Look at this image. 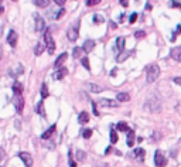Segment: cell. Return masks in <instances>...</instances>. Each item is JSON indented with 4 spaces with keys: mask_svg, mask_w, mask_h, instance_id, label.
Returning a JSON list of instances; mask_svg holds the SVG:
<instances>
[{
    "mask_svg": "<svg viewBox=\"0 0 181 167\" xmlns=\"http://www.w3.org/2000/svg\"><path fill=\"white\" fill-rule=\"evenodd\" d=\"M35 112L38 113V115H41L43 118H45V109H44V103H43V101H40L38 103H37V108H35Z\"/></svg>",
    "mask_w": 181,
    "mask_h": 167,
    "instance_id": "20",
    "label": "cell"
},
{
    "mask_svg": "<svg viewBox=\"0 0 181 167\" xmlns=\"http://www.w3.org/2000/svg\"><path fill=\"white\" fill-rule=\"evenodd\" d=\"M93 47H95V41L93 40H86L82 45V50L85 52H90V50H93Z\"/></svg>",
    "mask_w": 181,
    "mask_h": 167,
    "instance_id": "15",
    "label": "cell"
},
{
    "mask_svg": "<svg viewBox=\"0 0 181 167\" xmlns=\"http://www.w3.org/2000/svg\"><path fill=\"white\" fill-rule=\"evenodd\" d=\"M171 7H178V9H181V4H180V3H177V1H174V0H173V1H171Z\"/></svg>",
    "mask_w": 181,
    "mask_h": 167,
    "instance_id": "43",
    "label": "cell"
},
{
    "mask_svg": "<svg viewBox=\"0 0 181 167\" xmlns=\"http://www.w3.org/2000/svg\"><path fill=\"white\" fill-rule=\"evenodd\" d=\"M17 38H19V36H17V33L14 31V30H10L9 34H7V43L10 47H16L17 45Z\"/></svg>",
    "mask_w": 181,
    "mask_h": 167,
    "instance_id": "7",
    "label": "cell"
},
{
    "mask_svg": "<svg viewBox=\"0 0 181 167\" xmlns=\"http://www.w3.org/2000/svg\"><path fill=\"white\" fill-rule=\"evenodd\" d=\"M67 58H68V54H67V52H62V54L57 58V61L54 62V67H55V68H61V65L67 61Z\"/></svg>",
    "mask_w": 181,
    "mask_h": 167,
    "instance_id": "13",
    "label": "cell"
},
{
    "mask_svg": "<svg viewBox=\"0 0 181 167\" xmlns=\"http://www.w3.org/2000/svg\"><path fill=\"white\" fill-rule=\"evenodd\" d=\"M116 128H117V130H120V132H129V130H130L126 122H119L116 125Z\"/></svg>",
    "mask_w": 181,
    "mask_h": 167,
    "instance_id": "24",
    "label": "cell"
},
{
    "mask_svg": "<svg viewBox=\"0 0 181 167\" xmlns=\"http://www.w3.org/2000/svg\"><path fill=\"white\" fill-rule=\"evenodd\" d=\"M3 10H4V9H3V6H0V14L3 13Z\"/></svg>",
    "mask_w": 181,
    "mask_h": 167,
    "instance_id": "50",
    "label": "cell"
},
{
    "mask_svg": "<svg viewBox=\"0 0 181 167\" xmlns=\"http://www.w3.org/2000/svg\"><path fill=\"white\" fill-rule=\"evenodd\" d=\"M44 41H45V45H47V50H48V52L50 54H52V52L55 51V43H54V38H52L51 36V31L47 28L44 33Z\"/></svg>",
    "mask_w": 181,
    "mask_h": 167,
    "instance_id": "3",
    "label": "cell"
},
{
    "mask_svg": "<svg viewBox=\"0 0 181 167\" xmlns=\"http://www.w3.org/2000/svg\"><path fill=\"white\" fill-rule=\"evenodd\" d=\"M98 103L101 105V106H106V108H116L117 106V102L116 101H113V99H106V98H101Z\"/></svg>",
    "mask_w": 181,
    "mask_h": 167,
    "instance_id": "9",
    "label": "cell"
},
{
    "mask_svg": "<svg viewBox=\"0 0 181 167\" xmlns=\"http://www.w3.org/2000/svg\"><path fill=\"white\" fill-rule=\"evenodd\" d=\"M19 157L23 160V163H24L27 167H31L33 166V157H31V154H30V153H27V152H20Z\"/></svg>",
    "mask_w": 181,
    "mask_h": 167,
    "instance_id": "8",
    "label": "cell"
},
{
    "mask_svg": "<svg viewBox=\"0 0 181 167\" xmlns=\"http://www.w3.org/2000/svg\"><path fill=\"white\" fill-rule=\"evenodd\" d=\"M82 136H84V139H89L92 136V130L90 129H84L82 130Z\"/></svg>",
    "mask_w": 181,
    "mask_h": 167,
    "instance_id": "33",
    "label": "cell"
},
{
    "mask_svg": "<svg viewBox=\"0 0 181 167\" xmlns=\"http://www.w3.org/2000/svg\"><path fill=\"white\" fill-rule=\"evenodd\" d=\"M137 16H139V14H137V13H133V14H130V17H129V21H130V23H132V24H133V23H135L136 20H137Z\"/></svg>",
    "mask_w": 181,
    "mask_h": 167,
    "instance_id": "37",
    "label": "cell"
},
{
    "mask_svg": "<svg viewBox=\"0 0 181 167\" xmlns=\"http://www.w3.org/2000/svg\"><path fill=\"white\" fill-rule=\"evenodd\" d=\"M67 74H68V68H65V67H61V68H59V70L57 71L54 75H52V78H54V79H62V78L67 75Z\"/></svg>",
    "mask_w": 181,
    "mask_h": 167,
    "instance_id": "11",
    "label": "cell"
},
{
    "mask_svg": "<svg viewBox=\"0 0 181 167\" xmlns=\"http://www.w3.org/2000/svg\"><path fill=\"white\" fill-rule=\"evenodd\" d=\"M109 27L112 28V30H116V28H117V24L115 23V21H112V20H110V21H109Z\"/></svg>",
    "mask_w": 181,
    "mask_h": 167,
    "instance_id": "41",
    "label": "cell"
},
{
    "mask_svg": "<svg viewBox=\"0 0 181 167\" xmlns=\"http://www.w3.org/2000/svg\"><path fill=\"white\" fill-rule=\"evenodd\" d=\"M125 20V14H119V21H123Z\"/></svg>",
    "mask_w": 181,
    "mask_h": 167,
    "instance_id": "47",
    "label": "cell"
},
{
    "mask_svg": "<svg viewBox=\"0 0 181 167\" xmlns=\"http://www.w3.org/2000/svg\"><path fill=\"white\" fill-rule=\"evenodd\" d=\"M82 51H84V50H82L81 47H75V48H74V51H72V57L79 58L81 57V54H82Z\"/></svg>",
    "mask_w": 181,
    "mask_h": 167,
    "instance_id": "29",
    "label": "cell"
},
{
    "mask_svg": "<svg viewBox=\"0 0 181 167\" xmlns=\"http://www.w3.org/2000/svg\"><path fill=\"white\" fill-rule=\"evenodd\" d=\"M55 129H57V125H52L51 128H48L47 130H45L44 133L41 135V139H44V140H47V139H50L52 135H54V132H55Z\"/></svg>",
    "mask_w": 181,
    "mask_h": 167,
    "instance_id": "12",
    "label": "cell"
},
{
    "mask_svg": "<svg viewBox=\"0 0 181 167\" xmlns=\"http://www.w3.org/2000/svg\"><path fill=\"white\" fill-rule=\"evenodd\" d=\"M33 16H34V21H35V31H43V30L45 28L44 19H43L40 14H37V13H34Z\"/></svg>",
    "mask_w": 181,
    "mask_h": 167,
    "instance_id": "6",
    "label": "cell"
},
{
    "mask_svg": "<svg viewBox=\"0 0 181 167\" xmlns=\"http://www.w3.org/2000/svg\"><path fill=\"white\" fill-rule=\"evenodd\" d=\"M116 75V70H112L110 71V77H115Z\"/></svg>",
    "mask_w": 181,
    "mask_h": 167,
    "instance_id": "46",
    "label": "cell"
},
{
    "mask_svg": "<svg viewBox=\"0 0 181 167\" xmlns=\"http://www.w3.org/2000/svg\"><path fill=\"white\" fill-rule=\"evenodd\" d=\"M92 109H93V113H95V115L99 116V112H98V109H96V103L93 102V101H92Z\"/></svg>",
    "mask_w": 181,
    "mask_h": 167,
    "instance_id": "40",
    "label": "cell"
},
{
    "mask_svg": "<svg viewBox=\"0 0 181 167\" xmlns=\"http://www.w3.org/2000/svg\"><path fill=\"white\" fill-rule=\"evenodd\" d=\"M86 86H88V89L90 91V92H95V94H99V92H102L104 91V88L102 86H99V85H96V84H86Z\"/></svg>",
    "mask_w": 181,
    "mask_h": 167,
    "instance_id": "17",
    "label": "cell"
},
{
    "mask_svg": "<svg viewBox=\"0 0 181 167\" xmlns=\"http://www.w3.org/2000/svg\"><path fill=\"white\" fill-rule=\"evenodd\" d=\"M48 95H50V94H48V88H47L45 84H43V85H41V98L45 99V98H48Z\"/></svg>",
    "mask_w": 181,
    "mask_h": 167,
    "instance_id": "27",
    "label": "cell"
},
{
    "mask_svg": "<svg viewBox=\"0 0 181 167\" xmlns=\"http://www.w3.org/2000/svg\"><path fill=\"white\" fill-rule=\"evenodd\" d=\"M81 62H82V65H84L86 70H90V67H89V60H88L86 57L82 58V61H81Z\"/></svg>",
    "mask_w": 181,
    "mask_h": 167,
    "instance_id": "35",
    "label": "cell"
},
{
    "mask_svg": "<svg viewBox=\"0 0 181 167\" xmlns=\"http://www.w3.org/2000/svg\"><path fill=\"white\" fill-rule=\"evenodd\" d=\"M101 3V0H86V4L88 6H96V4H99Z\"/></svg>",
    "mask_w": 181,
    "mask_h": 167,
    "instance_id": "36",
    "label": "cell"
},
{
    "mask_svg": "<svg viewBox=\"0 0 181 167\" xmlns=\"http://www.w3.org/2000/svg\"><path fill=\"white\" fill-rule=\"evenodd\" d=\"M110 142H112L113 144H115V143H117V133L113 130V129L110 130Z\"/></svg>",
    "mask_w": 181,
    "mask_h": 167,
    "instance_id": "31",
    "label": "cell"
},
{
    "mask_svg": "<svg viewBox=\"0 0 181 167\" xmlns=\"http://www.w3.org/2000/svg\"><path fill=\"white\" fill-rule=\"evenodd\" d=\"M177 33H181V26H177V31H175L174 34H177Z\"/></svg>",
    "mask_w": 181,
    "mask_h": 167,
    "instance_id": "49",
    "label": "cell"
},
{
    "mask_svg": "<svg viewBox=\"0 0 181 167\" xmlns=\"http://www.w3.org/2000/svg\"><path fill=\"white\" fill-rule=\"evenodd\" d=\"M117 101L119 102H129L130 101V95L129 94H126V92H120V94H117Z\"/></svg>",
    "mask_w": 181,
    "mask_h": 167,
    "instance_id": "19",
    "label": "cell"
},
{
    "mask_svg": "<svg viewBox=\"0 0 181 167\" xmlns=\"http://www.w3.org/2000/svg\"><path fill=\"white\" fill-rule=\"evenodd\" d=\"M125 44H126L125 38H123V37H117V40H116V47H117V50H119L120 52L125 50Z\"/></svg>",
    "mask_w": 181,
    "mask_h": 167,
    "instance_id": "21",
    "label": "cell"
},
{
    "mask_svg": "<svg viewBox=\"0 0 181 167\" xmlns=\"http://www.w3.org/2000/svg\"><path fill=\"white\" fill-rule=\"evenodd\" d=\"M133 144H135V132H133V130H129V132H127V146L132 147Z\"/></svg>",
    "mask_w": 181,
    "mask_h": 167,
    "instance_id": "22",
    "label": "cell"
},
{
    "mask_svg": "<svg viewBox=\"0 0 181 167\" xmlns=\"http://www.w3.org/2000/svg\"><path fill=\"white\" fill-rule=\"evenodd\" d=\"M78 122L79 123H88L89 122V113L88 112H81L78 116Z\"/></svg>",
    "mask_w": 181,
    "mask_h": 167,
    "instance_id": "18",
    "label": "cell"
},
{
    "mask_svg": "<svg viewBox=\"0 0 181 167\" xmlns=\"http://www.w3.org/2000/svg\"><path fill=\"white\" fill-rule=\"evenodd\" d=\"M130 55H132V51H122L116 57V61H117V62H123V61H126Z\"/></svg>",
    "mask_w": 181,
    "mask_h": 167,
    "instance_id": "16",
    "label": "cell"
},
{
    "mask_svg": "<svg viewBox=\"0 0 181 167\" xmlns=\"http://www.w3.org/2000/svg\"><path fill=\"white\" fill-rule=\"evenodd\" d=\"M0 6H1V0H0Z\"/></svg>",
    "mask_w": 181,
    "mask_h": 167,
    "instance_id": "52",
    "label": "cell"
},
{
    "mask_svg": "<svg viewBox=\"0 0 181 167\" xmlns=\"http://www.w3.org/2000/svg\"><path fill=\"white\" fill-rule=\"evenodd\" d=\"M64 14H65V9H61V10L58 12V13H57V16H55V19H57V20L61 19V17H62Z\"/></svg>",
    "mask_w": 181,
    "mask_h": 167,
    "instance_id": "39",
    "label": "cell"
},
{
    "mask_svg": "<svg viewBox=\"0 0 181 167\" xmlns=\"http://www.w3.org/2000/svg\"><path fill=\"white\" fill-rule=\"evenodd\" d=\"M13 92L14 94H21L23 92V84H20L19 81H16L13 84Z\"/></svg>",
    "mask_w": 181,
    "mask_h": 167,
    "instance_id": "23",
    "label": "cell"
},
{
    "mask_svg": "<svg viewBox=\"0 0 181 167\" xmlns=\"http://www.w3.org/2000/svg\"><path fill=\"white\" fill-rule=\"evenodd\" d=\"M160 75V68H159V65L156 64H151L147 67V70H146V79H147V82L149 84H153L159 78Z\"/></svg>",
    "mask_w": 181,
    "mask_h": 167,
    "instance_id": "1",
    "label": "cell"
},
{
    "mask_svg": "<svg viewBox=\"0 0 181 167\" xmlns=\"http://www.w3.org/2000/svg\"><path fill=\"white\" fill-rule=\"evenodd\" d=\"M34 1V4L38 7H47L50 4V0H33Z\"/></svg>",
    "mask_w": 181,
    "mask_h": 167,
    "instance_id": "25",
    "label": "cell"
},
{
    "mask_svg": "<svg viewBox=\"0 0 181 167\" xmlns=\"http://www.w3.org/2000/svg\"><path fill=\"white\" fill-rule=\"evenodd\" d=\"M0 57H1V47H0Z\"/></svg>",
    "mask_w": 181,
    "mask_h": 167,
    "instance_id": "51",
    "label": "cell"
},
{
    "mask_svg": "<svg viewBox=\"0 0 181 167\" xmlns=\"http://www.w3.org/2000/svg\"><path fill=\"white\" fill-rule=\"evenodd\" d=\"M144 36H146V33H144V31H136L135 33V37H136V38H143Z\"/></svg>",
    "mask_w": 181,
    "mask_h": 167,
    "instance_id": "38",
    "label": "cell"
},
{
    "mask_svg": "<svg viewBox=\"0 0 181 167\" xmlns=\"http://www.w3.org/2000/svg\"><path fill=\"white\" fill-rule=\"evenodd\" d=\"M79 24H81V20L78 19V20H75V23L68 28L67 36H68L70 41H77L78 40V37H79Z\"/></svg>",
    "mask_w": 181,
    "mask_h": 167,
    "instance_id": "2",
    "label": "cell"
},
{
    "mask_svg": "<svg viewBox=\"0 0 181 167\" xmlns=\"http://www.w3.org/2000/svg\"><path fill=\"white\" fill-rule=\"evenodd\" d=\"M144 153H146V152H144V150H143V149H136L135 152H133V154H135L136 157H139V159H140V160H143V157H144Z\"/></svg>",
    "mask_w": 181,
    "mask_h": 167,
    "instance_id": "28",
    "label": "cell"
},
{
    "mask_svg": "<svg viewBox=\"0 0 181 167\" xmlns=\"http://www.w3.org/2000/svg\"><path fill=\"white\" fill-rule=\"evenodd\" d=\"M174 82H175V84H178V85H181V78H180V77L174 78Z\"/></svg>",
    "mask_w": 181,
    "mask_h": 167,
    "instance_id": "45",
    "label": "cell"
},
{
    "mask_svg": "<svg viewBox=\"0 0 181 167\" xmlns=\"http://www.w3.org/2000/svg\"><path fill=\"white\" fill-rule=\"evenodd\" d=\"M170 55H171V58H173V60H175V61H180V62H181V47L173 48V50H171V52H170Z\"/></svg>",
    "mask_w": 181,
    "mask_h": 167,
    "instance_id": "14",
    "label": "cell"
},
{
    "mask_svg": "<svg viewBox=\"0 0 181 167\" xmlns=\"http://www.w3.org/2000/svg\"><path fill=\"white\" fill-rule=\"evenodd\" d=\"M55 1V4H58V6H62V4H65V1L67 0H54Z\"/></svg>",
    "mask_w": 181,
    "mask_h": 167,
    "instance_id": "42",
    "label": "cell"
},
{
    "mask_svg": "<svg viewBox=\"0 0 181 167\" xmlns=\"http://www.w3.org/2000/svg\"><path fill=\"white\" fill-rule=\"evenodd\" d=\"M154 163L157 167H166L167 166V159L166 156L163 154L161 150H157L154 153Z\"/></svg>",
    "mask_w": 181,
    "mask_h": 167,
    "instance_id": "5",
    "label": "cell"
},
{
    "mask_svg": "<svg viewBox=\"0 0 181 167\" xmlns=\"http://www.w3.org/2000/svg\"><path fill=\"white\" fill-rule=\"evenodd\" d=\"M68 160H70V167H77V163L74 161L72 159V153L71 152H68Z\"/></svg>",
    "mask_w": 181,
    "mask_h": 167,
    "instance_id": "34",
    "label": "cell"
},
{
    "mask_svg": "<svg viewBox=\"0 0 181 167\" xmlns=\"http://www.w3.org/2000/svg\"><path fill=\"white\" fill-rule=\"evenodd\" d=\"M9 72H10V75H12L13 78H17L19 75H21V74L24 72V68H23V65L21 64H17L14 68H10Z\"/></svg>",
    "mask_w": 181,
    "mask_h": 167,
    "instance_id": "10",
    "label": "cell"
},
{
    "mask_svg": "<svg viewBox=\"0 0 181 167\" xmlns=\"http://www.w3.org/2000/svg\"><path fill=\"white\" fill-rule=\"evenodd\" d=\"M13 105L17 113H23V109H24V98L21 94H14L13 97Z\"/></svg>",
    "mask_w": 181,
    "mask_h": 167,
    "instance_id": "4",
    "label": "cell"
},
{
    "mask_svg": "<svg viewBox=\"0 0 181 167\" xmlns=\"http://www.w3.org/2000/svg\"><path fill=\"white\" fill-rule=\"evenodd\" d=\"M13 1H17V0H13Z\"/></svg>",
    "mask_w": 181,
    "mask_h": 167,
    "instance_id": "53",
    "label": "cell"
},
{
    "mask_svg": "<svg viewBox=\"0 0 181 167\" xmlns=\"http://www.w3.org/2000/svg\"><path fill=\"white\" fill-rule=\"evenodd\" d=\"M93 21H95L96 24H102L105 21V19H104V16H101V14H95V16H93Z\"/></svg>",
    "mask_w": 181,
    "mask_h": 167,
    "instance_id": "30",
    "label": "cell"
},
{
    "mask_svg": "<svg viewBox=\"0 0 181 167\" xmlns=\"http://www.w3.org/2000/svg\"><path fill=\"white\" fill-rule=\"evenodd\" d=\"M43 51H44V45L41 44V43H38V44L35 45V48H34V54L35 55H41Z\"/></svg>",
    "mask_w": 181,
    "mask_h": 167,
    "instance_id": "26",
    "label": "cell"
},
{
    "mask_svg": "<svg viewBox=\"0 0 181 167\" xmlns=\"http://www.w3.org/2000/svg\"><path fill=\"white\" fill-rule=\"evenodd\" d=\"M85 152H82V150H78L77 152V160H79V161H84L85 160Z\"/></svg>",
    "mask_w": 181,
    "mask_h": 167,
    "instance_id": "32",
    "label": "cell"
},
{
    "mask_svg": "<svg viewBox=\"0 0 181 167\" xmlns=\"http://www.w3.org/2000/svg\"><path fill=\"white\" fill-rule=\"evenodd\" d=\"M120 6H123V7H127V6H129L127 0H120Z\"/></svg>",
    "mask_w": 181,
    "mask_h": 167,
    "instance_id": "44",
    "label": "cell"
},
{
    "mask_svg": "<svg viewBox=\"0 0 181 167\" xmlns=\"http://www.w3.org/2000/svg\"><path fill=\"white\" fill-rule=\"evenodd\" d=\"M110 152H112V147H108L106 149V152H105V154H109Z\"/></svg>",
    "mask_w": 181,
    "mask_h": 167,
    "instance_id": "48",
    "label": "cell"
}]
</instances>
